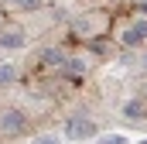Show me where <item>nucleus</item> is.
<instances>
[{
    "mask_svg": "<svg viewBox=\"0 0 147 144\" xmlns=\"http://www.w3.org/2000/svg\"><path fill=\"white\" fill-rule=\"evenodd\" d=\"M24 45H28V38H24L21 28H7V31H0V48H3V52H21Z\"/></svg>",
    "mask_w": 147,
    "mask_h": 144,
    "instance_id": "nucleus-4",
    "label": "nucleus"
},
{
    "mask_svg": "<svg viewBox=\"0 0 147 144\" xmlns=\"http://www.w3.org/2000/svg\"><path fill=\"white\" fill-rule=\"evenodd\" d=\"M137 144H147V137H140V141H137Z\"/></svg>",
    "mask_w": 147,
    "mask_h": 144,
    "instance_id": "nucleus-12",
    "label": "nucleus"
},
{
    "mask_svg": "<svg viewBox=\"0 0 147 144\" xmlns=\"http://www.w3.org/2000/svg\"><path fill=\"white\" fill-rule=\"evenodd\" d=\"M41 3L45 0H14V7H21V10H41Z\"/></svg>",
    "mask_w": 147,
    "mask_h": 144,
    "instance_id": "nucleus-11",
    "label": "nucleus"
},
{
    "mask_svg": "<svg viewBox=\"0 0 147 144\" xmlns=\"http://www.w3.org/2000/svg\"><path fill=\"white\" fill-rule=\"evenodd\" d=\"M14 79H17V65H10V62L0 65V86H7V82H14Z\"/></svg>",
    "mask_w": 147,
    "mask_h": 144,
    "instance_id": "nucleus-8",
    "label": "nucleus"
},
{
    "mask_svg": "<svg viewBox=\"0 0 147 144\" xmlns=\"http://www.w3.org/2000/svg\"><path fill=\"white\" fill-rule=\"evenodd\" d=\"M62 72H69V75H82V72H86V65H82V58H65Z\"/></svg>",
    "mask_w": 147,
    "mask_h": 144,
    "instance_id": "nucleus-7",
    "label": "nucleus"
},
{
    "mask_svg": "<svg viewBox=\"0 0 147 144\" xmlns=\"http://www.w3.org/2000/svg\"><path fill=\"white\" fill-rule=\"evenodd\" d=\"M24 127H28V117H24V110H3V113H0V130H3V134H21V130H24Z\"/></svg>",
    "mask_w": 147,
    "mask_h": 144,
    "instance_id": "nucleus-3",
    "label": "nucleus"
},
{
    "mask_svg": "<svg viewBox=\"0 0 147 144\" xmlns=\"http://www.w3.org/2000/svg\"><path fill=\"white\" fill-rule=\"evenodd\" d=\"M92 134H96V124H92L86 113L65 117V127H62V137H65V141H89Z\"/></svg>",
    "mask_w": 147,
    "mask_h": 144,
    "instance_id": "nucleus-1",
    "label": "nucleus"
},
{
    "mask_svg": "<svg viewBox=\"0 0 147 144\" xmlns=\"http://www.w3.org/2000/svg\"><path fill=\"white\" fill-rule=\"evenodd\" d=\"M31 144H62V134H38Z\"/></svg>",
    "mask_w": 147,
    "mask_h": 144,
    "instance_id": "nucleus-10",
    "label": "nucleus"
},
{
    "mask_svg": "<svg viewBox=\"0 0 147 144\" xmlns=\"http://www.w3.org/2000/svg\"><path fill=\"white\" fill-rule=\"evenodd\" d=\"M144 113H147L144 100H127V103H123V117H130V120H137V117H144Z\"/></svg>",
    "mask_w": 147,
    "mask_h": 144,
    "instance_id": "nucleus-6",
    "label": "nucleus"
},
{
    "mask_svg": "<svg viewBox=\"0 0 147 144\" xmlns=\"http://www.w3.org/2000/svg\"><path fill=\"white\" fill-rule=\"evenodd\" d=\"M120 45H123V48H140V45H147V17L130 21V24L120 31Z\"/></svg>",
    "mask_w": 147,
    "mask_h": 144,
    "instance_id": "nucleus-2",
    "label": "nucleus"
},
{
    "mask_svg": "<svg viewBox=\"0 0 147 144\" xmlns=\"http://www.w3.org/2000/svg\"><path fill=\"white\" fill-rule=\"evenodd\" d=\"M96 144H130V137L127 134H103Z\"/></svg>",
    "mask_w": 147,
    "mask_h": 144,
    "instance_id": "nucleus-9",
    "label": "nucleus"
},
{
    "mask_svg": "<svg viewBox=\"0 0 147 144\" xmlns=\"http://www.w3.org/2000/svg\"><path fill=\"white\" fill-rule=\"evenodd\" d=\"M38 65H45V69H62L65 65V52L62 48H45V52H38Z\"/></svg>",
    "mask_w": 147,
    "mask_h": 144,
    "instance_id": "nucleus-5",
    "label": "nucleus"
}]
</instances>
